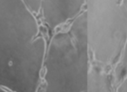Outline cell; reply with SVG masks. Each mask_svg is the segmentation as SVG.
I'll use <instances>...</instances> for the list:
<instances>
[{"label":"cell","instance_id":"cell-1","mask_svg":"<svg viewBox=\"0 0 127 92\" xmlns=\"http://www.w3.org/2000/svg\"><path fill=\"white\" fill-rule=\"evenodd\" d=\"M45 41L24 0H0V86L11 92H37Z\"/></svg>","mask_w":127,"mask_h":92},{"label":"cell","instance_id":"cell-2","mask_svg":"<svg viewBox=\"0 0 127 92\" xmlns=\"http://www.w3.org/2000/svg\"><path fill=\"white\" fill-rule=\"evenodd\" d=\"M44 92H85L89 76V46L85 13L66 30L51 38L44 60Z\"/></svg>","mask_w":127,"mask_h":92},{"label":"cell","instance_id":"cell-3","mask_svg":"<svg viewBox=\"0 0 127 92\" xmlns=\"http://www.w3.org/2000/svg\"><path fill=\"white\" fill-rule=\"evenodd\" d=\"M85 4L89 50L100 64H113L127 44V6L119 0H86Z\"/></svg>","mask_w":127,"mask_h":92},{"label":"cell","instance_id":"cell-4","mask_svg":"<svg viewBox=\"0 0 127 92\" xmlns=\"http://www.w3.org/2000/svg\"><path fill=\"white\" fill-rule=\"evenodd\" d=\"M86 0H42L43 18L50 29L54 30L78 16Z\"/></svg>","mask_w":127,"mask_h":92},{"label":"cell","instance_id":"cell-5","mask_svg":"<svg viewBox=\"0 0 127 92\" xmlns=\"http://www.w3.org/2000/svg\"><path fill=\"white\" fill-rule=\"evenodd\" d=\"M85 92H111V84L108 75L98 67L90 69Z\"/></svg>","mask_w":127,"mask_h":92},{"label":"cell","instance_id":"cell-6","mask_svg":"<svg viewBox=\"0 0 127 92\" xmlns=\"http://www.w3.org/2000/svg\"><path fill=\"white\" fill-rule=\"evenodd\" d=\"M24 2L33 13H37L40 11L42 0H24Z\"/></svg>","mask_w":127,"mask_h":92},{"label":"cell","instance_id":"cell-7","mask_svg":"<svg viewBox=\"0 0 127 92\" xmlns=\"http://www.w3.org/2000/svg\"><path fill=\"white\" fill-rule=\"evenodd\" d=\"M118 92H127V77L119 85L118 89Z\"/></svg>","mask_w":127,"mask_h":92},{"label":"cell","instance_id":"cell-8","mask_svg":"<svg viewBox=\"0 0 127 92\" xmlns=\"http://www.w3.org/2000/svg\"><path fill=\"white\" fill-rule=\"evenodd\" d=\"M0 92H11V91H10V90H6V89L4 88V87L0 86Z\"/></svg>","mask_w":127,"mask_h":92}]
</instances>
